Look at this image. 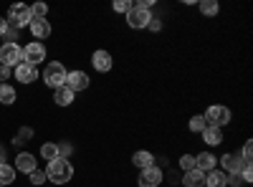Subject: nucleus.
Listing matches in <instances>:
<instances>
[{"mask_svg": "<svg viewBox=\"0 0 253 187\" xmlns=\"http://www.w3.org/2000/svg\"><path fill=\"white\" fill-rule=\"evenodd\" d=\"M0 187H3V185H0Z\"/></svg>", "mask_w": 253, "mask_h": 187, "instance_id": "obj_38", "label": "nucleus"}, {"mask_svg": "<svg viewBox=\"0 0 253 187\" xmlns=\"http://www.w3.org/2000/svg\"><path fill=\"white\" fill-rule=\"evenodd\" d=\"M31 137H33V132H31V129H20V134H15V139H13V142H15V144H26V139H31Z\"/></svg>", "mask_w": 253, "mask_h": 187, "instance_id": "obj_32", "label": "nucleus"}, {"mask_svg": "<svg viewBox=\"0 0 253 187\" xmlns=\"http://www.w3.org/2000/svg\"><path fill=\"white\" fill-rule=\"evenodd\" d=\"M203 139L208 147H218V144H223V129L218 127H205L203 129Z\"/></svg>", "mask_w": 253, "mask_h": 187, "instance_id": "obj_16", "label": "nucleus"}, {"mask_svg": "<svg viewBox=\"0 0 253 187\" xmlns=\"http://www.w3.org/2000/svg\"><path fill=\"white\" fill-rule=\"evenodd\" d=\"M28 180H31V185L38 187V185H43V182H46V172H43V170H33V172L28 175Z\"/></svg>", "mask_w": 253, "mask_h": 187, "instance_id": "obj_30", "label": "nucleus"}, {"mask_svg": "<svg viewBox=\"0 0 253 187\" xmlns=\"http://www.w3.org/2000/svg\"><path fill=\"white\" fill-rule=\"evenodd\" d=\"M218 167V157L215 154H210V152H200L195 157V170L200 172H210V170H215Z\"/></svg>", "mask_w": 253, "mask_h": 187, "instance_id": "obj_14", "label": "nucleus"}, {"mask_svg": "<svg viewBox=\"0 0 253 187\" xmlns=\"http://www.w3.org/2000/svg\"><path fill=\"white\" fill-rule=\"evenodd\" d=\"M200 13L203 15H218L220 13V5L215 3V0H203V3H200Z\"/></svg>", "mask_w": 253, "mask_h": 187, "instance_id": "obj_26", "label": "nucleus"}, {"mask_svg": "<svg viewBox=\"0 0 253 187\" xmlns=\"http://www.w3.org/2000/svg\"><path fill=\"white\" fill-rule=\"evenodd\" d=\"M13 76V69H8V66H0V81H8Z\"/></svg>", "mask_w": 253, "mask_h": 187, "instance_id": "obj_35", "label": "nucleus"}, {"mask_svg": "<svg viewBox=\"0 0 253 187\" xmlns=\"http://www.w3.org/2000/svg\"><path fill=\"white\" fill-rule=\"evenodd\" d=\"M152 5H155V0H137V3H132V10L126 13V26L137 28V31L147 28V23L152 20V13H150Z\"/></svg>", "mask_w": 253, "mask_h": 187, "instance_id": "obj_1", "label": "nucleus"}, {"mask_svg": "<svg viewBox=\"0 0 253 187\" xmlns=\"http://www.w3.org/2000/svg\"><path fill=\"white\" fill-rule=\"evenodd\" d=\"M28 28H31V33H33V38L38 40V43L51 36V23H48V20H31Z\"/></svg>", "mask_w": 253, "mask_h": 187, "instance_id": "obj_15", "label": "nucleus"}, {"mask_svg": "<svg viewBox=\"0 0 253 187\" xmlns=\"http://www.w3.org/2000/svg\"><path fill=\"white\" fill-rule=\"evenodd\" d=\"M53 101L58 104V107H69V104L74 101V91L66 89V86H58V89H53Z\"/></svg>", "mask_w": 253, "mask_h": 187, "instance_id": "obj_20", "label": "nucleus"}, {"mask_svg": "<svg viewBox=\"0 0 253 187\" xmlns=\"http://www.w3.org/2000/svg\"><path fill=\"white\" fill-rule=\"evenodd\" d=\"M8 28H10V26H8V20H5V18H0V36H5Z\"/></svg>", "mask_w": 253, "mask_h": 187, "instance_id": "obj_36", "label": "nucleus"}, {"mask_svg": "<svg viewBox=\"0 0 253 187\" xmlns=\"http://www.w3.org/2000/svg\"><path fill=\"white\" fill-rule=\"evenodd\" d=\"M205 187H225V172L218 167L205 172Z\"/></svg>", "mask_w": 253, "mask_h": 187, "instance_id": "obj_19", "label": "nucleus"}, {"mask_svg": "<svg viewBox=\"0 0 253 187\" xmlns=\"http://www.w3.org/2000/svg\"><path fill=\"white\" fill-rule=\"evenodd\" d=\"M208 127H218L223 129L225 124H230V109L228 107H220V104H213V107H208V112L203 114Z\"/></svg>", "mask_w": 253, "mask_h": 187, "instance_id": "obj_6", "label": "nucleus"}, {"mask_svg": "<svg viewBox=\"0 0 253 187\" xmlns=\"http://www.w3.org/2000/svg\"><path fill=\"white\" fill-rule=\"evenodd\" d=\"M177 164H180V170H182V172L195 170V154H182V157L177 159Z\"/></svg>", "mask_w": 253, "mask_h": 187, "instance_id": "obj_27", "label": "nucleus"}, {"mask_svg": "<svg viewBox=\"0 0 253 187\" xmlns=\"http://www.w3.org/2000/svg\"><path fill=\"white\" fill-rule=\"evenodd\" d=\"M243 167H246V162L241 159L238 152H225V154L220 157V170H223L225 175H241Z\"/></svg>", "mask_w": 253, "mask_h": 187, "instance_id": "obj_7", "label": "nucleus"}, {"mask_svg": "<svg viewBox=\"0 0 253 187\" xmlns=\"http://www.w3.org/2000/svg\"><path fill=\"white\" fill-rule=\"evenodd\" d=\"M8 26L10 28H15V31H20V28H28L31 26V10H28V5H23V3H15V5H10L8 8Z\"/></svg>", "mask_w": 253, "mask_h": 187, "instance_id": "obj_3", "label": "nucleus"}, {"mask_svg": "<svg viewBox=\"0 0 253 187\" xmlns=\"http://www.w3.org/2000/svg\"><path fill=\"white\" fill-rule=\"evenodd\" d=\"M182 185H185V187H205V172H200V170H190V172H185Z\"/></svg>", "mask_w": 253, "mask_h": 187, "instance_id": "obj_18", "label": "nucleus"}, {"mask_svg": "<svg viewBox=\"0 0 253 187\" xmlns=\"http://www.w3.org/2000/svg\"><path fill=\"white\" fill-rule=\"evenodd\" d=\"M56 144H58V157L69 159V154L74 152V147H71V144H69V142H56Z\"/></svg>", "mask_w": 253, "mask_h": 187, "instance_id": "obj_31", "label": "nucleus"}, {"mask_svg": "<svg viewBox=\"0 0 253 187\" xmlns=\"http://www.w3.org/2000/svg\"><path fill=\"white\" fill-rule=\"evenodd\" d=\"M91 66H94L99 74H107V71H112V66H114L112 53H109V51H104V48L94 51V53H91Z\"/></svg>", "mask_w": 253, "mask_h": 187, "instance_id": "obj_11", "label": "nucleus"}, {"mask_svg": "<svg viewBox=\"0 0 253 187\" xmlns=\"http://www.w3.org/2000/svg\"><path fill=\"white\" fill-rule=\"evenodd\" d=\"M112 8H114V13H124L126 15V13L132 10V0H114Z\"/></svg>", "mask_w": 253, "mask_h": 187, "instance_id": "obj_28", "label": "nucleus"}, {"mask_svg": "<svg viewBox=\"0 0 253 187\" xmlns=\"http://www.w3.org/2000/svg\"><path fill=\"white\" fill-rule=\"evenodd\" d=\"M132 162H134V167H139V170L152 167V164H155V154H152V152H147V150H139V152L132 154Z\"/></svg>", "mask_w": 253, "mask_h": 187, "instance_id": "obj_17", "label": "nucleus"}, {"mask_svg": "<svg viewBox=\"0 0 253 187\" xmlns=\"http://www.w3.org/2000/svg\"><path fill=\"white\" fill-rule=\"evenodd\" d=\"M187 127H190V132H193V134H203V129L208 127V121H205V116H193V119H190V124H187Z\"/></svg>", "mask_w": 253, "mask_h": 187, "instance_id": "obj_25", "label": "nucleus"}, {"mask_svg": "<svg viewBox=\"0 0 253 187\" xmlns=\"http://www.w3.org/2000/svg\"><path fill=\"white\" fill-rule=\"evenodd\" d=\"M147 31H152V33H157V31H162V20L152 15V20H150V23H147Z\"/></svg>", "mask_w": 253, "mask_h": 187, "instance_id": "obj_33", "label": "nucleus"}, {"mask_svg": "<svg viewBox=\"0 0 253 187\" xmlns=\"http://www.w3.org/2000/svg\"><path fill=\"white\" fill-rule=\"evenodd\" d=\"M162 180H165V172L157 164L139 170V187H157V185H162Z\"/></svg>", "mask_w": 253, "mask_h": 187, "instance_id": "obj_9", "label": "nucleus"}, {"mask_svg": "<svg viewBox=\"0 0 253 187\" xmlns=\"http://www.w3.org/2000/svg\"><path fill=\"white\" fill-rule=\"evenodd\" d=\"M15 78L20 81V84H33V81L38 78V66H33V64H20V66H15Z\"/></svg>", "mask_w": 253, "mask_h": 187, "instance_id": "obj_12", "label": "nucleus"}, {"mask_svg": "<svg viewBox=\"0 0 253 187\" xmlns=\"http://www.w3.org/2000/svg\"><path fill=\"white\" fill-rule=\"evenodd\" d=\"M23 61H26V64L38 66L41 61H46V46L38 43V40H31V43L23 48Z\"/></svg>", "mask_w": 253, "mask_h": 187, "instance_id": "obj_10", "label": "nucleus"}, {"mask_svg": "<svg viewBox=\"0 0 253 187\" xmlns=\"http://www.w3.org/2000/svg\"><path fill=\"white\" fill-rule=\"evenodd\" d=\"M3 38H5V43H18V31L15 28H8V33Z\"/></svg>", "mask_w": 253, "mask_h": 187, "instance_id": "obj_34", "label": "nucleus"}, {"mask_svg": "<svg viewBox=\"0 0 253 187\" xmlns=\"http://www.w3.org/2000/svg\"><path fill=\"white\" fill-rule=\"evenodd\" d=\"M28 10H31V20H46L48 5L46 3H33V5H28Z\"/></svg>", "mask_w": 253, "mask_h": 187, "instance_id": "obj_24", "label": "nucleus"}, {"mask_svg": "<svg viewBox=\"0 0 253 187\" xmlns=\"http://www.w3.org/2000/svg\"><path fill=\"white\" fill-rule=\"evenodd\" d=\"M71 177H74V164H71L69 159L58 157V159L48 162V167H46V180H48V182H53V185H66V182H71Z\"/></svg>", "mask_w": 253, "mask_h": 187, "instance_id": "obj_2", "label": "nucleus"}, {"mask_svg": "<svg viewBox=\"0 0 253 187\" xmlns=\"http://www.w3.org/2000/svg\"><path fill=\"white\" fill-rule=\"evenodd\" d=\"M241 159H243L246 164H251V162H253V144H251V139L243 144V150H241Z\"/></svg>", "mask_w": 253, "mask_h": 187, "instance_id": "obj_29", "label": "nucleus"}, {"mask_svg": "<svg viewBox=\"0 0 253 187\" xmlns=\"http://www.w3.org/2000/svg\"><path fill=\"white\" fill-rule=\"evenodd\" d=\"M5 162V147H0V164Z\"/></svg>", "mask_w": 253, "mask_h": 187, "instance_id": "obj_37", "label": "nucleus"}, {"mask_svg": "<svg viewBox=\"0 0 253 187\" xmlns=\"http://www.w3.org/2000/svg\"><path fill=\"white\" fill-rule=\"evenodd\" d=\"M89 84H91V81H89V74H86V71H69V74H66V81H63V86L71 89L74 94L89 89Z\"/></svg>", "mask_w": 253, "mask_h": 187, "instance_id": "obj_8", "label": "nucleus"}, {"mask_svg": "<svg viewBox=\"0 0 253 187\" xmlns=\"http://www.w3.org/2000/svg\"><path fill=\"white\" fill-rule=\"evenodd\" d=\"M18 101V94L10 84H0V104H5V107H10V104Z\"/></svg>", "mask_w": 253, "mask_h": 187, "instance_id": "obj_21", "label": "nucleus"}, {"mask_svg": "<svg viewBox=\"0 0 253 187\" xmlns=\"http://www.w3.org/2000/svg\"><path fill=\"white\" fill-rule=\"evenodd\" d=\"M66 69H63V64L61 61H51V64L43 69V81H46V86H51V89H58V86H63V81H66Z\"/></svg>", "mask_w": 253, "mask_h": 187, "instance_id": "obj_5", "label": "nucleus"}, {"mask_svg": "<svg viewBox=\"0 0 253 187\" xmlns=\"http://www.w3.org/2000/svg\"><path fill=\"white\" fill-rule=\"evenodd\" d=\"M33 170H38L36 157H33L31 152H20V154L15 157V172H26V175H31Z\"/></svg>", "mask_w": 253, "mask_h": 187, "instance_id": "obj_13", "label": "nucleus"}, {"mask_svg": "<svg viewBox=\"0 0 253 187\" xmlns=\"http://www.w3.org/2000/svg\"><path fill=\"white\" fill-rule=\"evenodd\" d=\"M41 157H43L46 162L58 159V144H56V142H46V144H41Z\"/></svg>", "mask_w": 253, "mask_h": 187, "instance_id": "obj_22", "label": "nucleus"}, {"mask_svg": "<svg viewBox=\"0 0 253 187\" xmlns=\"http://www.w3.org/2000/svg\"><path fill=\"white\" fill-rule=\"evenodd\" d=\"M23 64V48L18 43H3L0 46V66H8V69H15Z\"/></svg>", "mask_w": 253, "mask_h": 187, "instance_id": "obj_4", "label": "nucleus"}, {"mask_svg": "<svg viewBox=\"0 0 253 187\" xmlns=\"http://www.w3.org/2000/svg\"><path fill=\"white\" fill-rule=\"evenodd\" d=\"M10 182H15V167H10L8 162H3L0 164V185L8 187Z\"/></svg>", "mask_w": 253, "mask_h": 187, "instance_id": "obj_23", "label": "nucleus"}]
</instances>
